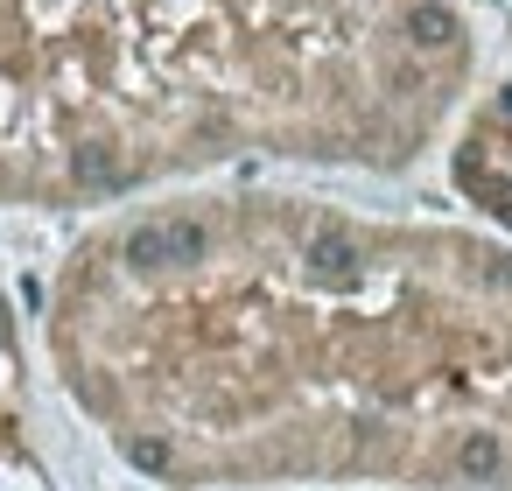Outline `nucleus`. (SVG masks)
I'll list each match as a JSON object with an SVG mask.
<instances>
[{
    "label": "nucleus",
    "mask_w": 512,
    "mask_h": 491,
    "mask_svg": "<svg viewBox=\"0 0 512 491\" xmlns=\"http://www.w3.org/2000/svg\"><path fill=\"white\" fill-rule=\"evenodd\" d=\"M57 365L169 484H505L512 260L295 197L148 211L57 288Z\"/></svg>",
    "instance_id": "nucleus-1"
},
{
    "label": "nucleus",
    "mask_w": 512,
    "mask_h": 491,
    "mask_svg": "<svg viewBox=\"0 0 512 491\" xmlns=\"http://www.w3.org/2000/svg\"><path fill=\"white\" fill-rule=\"evenodd\" d=\"M442 0H0V204L309 155L400 162L449 106Z\"/></svg>",
    "instance_id": "nucleus-2"
},
{
    "label": "nucleus",
    "mask_w": 512,
    "mask_h": 491,
    "mask_svg": "<svg viewBox=\"0 0 512 491\" xmlns=\"http://www.w3.org/2000/svg\"><path fill=\"white\" fill-rule=\"evenodd\" d=\"M15 358H8V337H0V491H36V470L22 456V435H15Z\"/></svg>",
    "instance_id": "nucleus-3"
}]
</instances>
